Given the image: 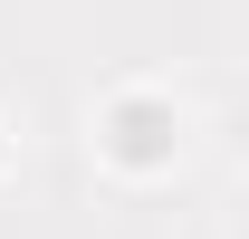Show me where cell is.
Listing matches in <instances>:
<instances>
[{"mask_svg": "<svg viewBox=\"0 0 249 239\" xmlns=\"http://www.w3.org/2000/svg\"><path fill=\"white\" fill-rule=\"evenodd\" d=\"M106 124H115V153H124V163H163V153H173V115H163L154 96H134V105H115Z\"/></svg>", "mask_w": 249, "mask_h": 239, "instance_id": "cell-1", "label": "cell"}]
</instances>
